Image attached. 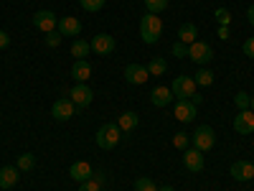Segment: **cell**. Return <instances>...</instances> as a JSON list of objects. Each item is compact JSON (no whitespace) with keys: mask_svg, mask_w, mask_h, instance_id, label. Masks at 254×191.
<instances>
[{"mask_svg":"<svg viewBox=\"0 0 254 191\" xmlns=\"http://www.w3.org/2000/svg\"><path fill=\"white\" fill-rule=\"evenodd\" d=\"M59 33L61 36H79L81 33V23L74 18V15H66V18H59Z\"/></svg>","mask_w":254,"mask_h":191,"instance_id":"obj_18","label":"cell"},{"mask_svg":"<svg viewBox=\"0 0 254 191\" xmlns=\"http://www.w3.org/2000/svg\"><path fill=\"white\" fill-rule=\"evenodd\" d=\"M188 143H190L188 133H183V130H181V133H176V135H173V145H176V148H181V151H186Z\"/></svg>","mask_w":254,"mask_h":191,"instance_id":"obj_31","label":"cell"},{"mask_svg":"<svg viewBox=\"0 0 254 191\" xmlns=\"http://www.w3.org/2000/svg\"><path fill=\"white\" fill-rule=\"evenodd\" d=\"M193 82L198 84V87H211V84H214V72H211V69H198Z\"/></svg>","mask_w":254,"mask_h":191,"instance_id":"obj_24","label":"cell"},{"mask_svg":"<svg viewBox=\"0 0 254 191\" xmlns=\"http://www.w3.org/2000/svg\"><path fill=\"white\" fill-rule=\"evenodd\" d=\"M145 8H147V13H163L165 8H168V0H145Z\"/></svg>","mask_w":254,"mask_h":191,"instance_id":"obj_26","label":"cell"},{"mask_svg":"<svg viewBox=\"0 0 254 191\" xmlns=\"http://www.w3.org/2000/svg\"><path fill=\"white\" fill-rule=\"evenodd\" d=\"M219 38H221V41L229 38V28H226V26H219Z\"/></svg>","mask_w":254,"mask_h":191,"instance_id":"obj_39","label":"cell"},{"mask_svg":"<svg viewBox=\"0 0 254 191\" xmlns=\"http://www.w3.org/2000/svg\"><path fill=\"white\" fill-rule=\"evenodd\" d=\"M10 46V36L5 31H0V49H8Z\"/></svg>","mask_w":254,"mask_h":191,"instance_id":"obj_37","label":"cell"},{"mask_svg":"<svg viewBox=\"0 0 254 191\" xmlns=\"http://www.w3.org/2000/svg\"><path fill=\"white\" fill-rule=\"evenodd\" d=\"M214 18H216V23H219V26H226V28H229V23H231V13H229V8H216V10H214Z\"/></svg>","mask_w":254,"mask_h":191,"instance_id":"obj_28","label":"cell"},{"mask_svg":"<svg viewBox=\"0 0 254 191\" xmlns=\"http://www.w3.org/2000/svg\"><path fill=\"white\" fill-rule=\"evenodd\" d=\"M92 179H94L102 189H107V184H110V179H107V174H104V171H94V174H92Z\"/></svg>","mask_w":254,"mask_h":191,"instance_id":"obj_35","label":"cell"},{"mask_svg":"<svg viewBox=\"0 0 254 191\" xmlns=\"http://www.w3.org/2000/svg\"><path fill=\"white\" fill-rule=\"evenodd\" d=\"M33 26L38 31H44V33H51L59 26V18L51 10H38V13H33Z\"/></svg>","mask_w":254,"mask_h":191,"instance_id":"obj_9","label":"cell"},{"mask_svg":"<svg viewBox=\"0 0 254 191\" xmlns=\"http://www.w3.org/2000/svg\"><path fill=\"white\" fill-rule=\"evenodd\" d=\"M190 143H193V148H198L201 153L211 151V148L216 145V133H214V127H208V125H198V127H196V133L190 135Z\"/></svg>","mask_w":254,"mask_h":191,"instance_id":"obj_3","label":"cell"},{"mask_svg":"<svg viewBox=\"0 0 254 191\" xmlns=\"http://www.w3.org/2000/svg\"><path fill=\"white\" fill-rule=\"evenodd\" d=\"M196 87H198V84L193 82V77H176L173 84H171L176 99H190L196 95Z\"/></svg>","mask_w":254,"mask_h":191,"instance_id":"obj_4","label":"cell"},{"mask_svg":"<svg viewBox=\"0 0 254 191\" xmlns=\"http://www.w3.org/2000/svg\"><path fill=\"white\" fill-rule=\"evenodd\" d=\"M249 110H252V112H254V97H252V104H249Z\"/></svg>","mask_w":254,"mask_h":191,"instance_id":"obj_42","label":"cell"},{"mask_svg":"<svg viewBox=\"0 0 254 191\" xmlns=\"http://www.w3.org/2000/svg\"><path fill=\"white\" fill-rule=\"evenodd\" d=\"M229 174L237 181H252L254 179V163L252 161H234L229 168Z\"/></svg>","mask_w":254,"mask_h":191,"instance_id":"obj_11","label":"cell"},{"mask_svg":"<svg viewBox=\"0 0 254 191\" xmlns=\"http://www.w3.org/2000/svg\"><path fill=\"white\" fill-rule=\"evenodd\" d=\"M234 104L239 110H249V104H252V97L247 95V92H237L234 95Z\"/></svg>","mask_w":254,"mask_h":191,"instance_id":"obj_30","label":"cell"},{"mask_svg":"<svg viewBox=\"0 0 254 191\" xmlns=\"http://www.w3.org/2000/svg\"><path fill=\"white\" fill-rule=\"evenodd\" d=\"M168 72V61L165 59H153V61H147V74H150V77H163Z\"/></svg>","mask_w":254,"mask_h":191,"instance_id":"obj_23","label":"cell"},{"mask_svg":"<svg viewBox=\"0 0 254 191\" xmlns=\"http://www.w3.org/2000/svg\"><path fill=\"white\" fill-rule=\"evenodd\" d=\"M190 102H193V104H196V107H198V104L203 102V97H201V95H193V97H190Z\"/></svg>","mask_w":254,"mask_h":191,"instance_id":"obj_40","label":"cell"},{"mask_svg":"<svg viewBox=\"0 0 254 191\" xmlns=\"http://www.w3.org/2000/svg\"><path fill=\"white\" fill-rule=\"evenodd\" d=\"M104 3H107V0H79V5L87 10V13H97V10H102Z\"/></svg>","mask_w":254,"mask_h":191,"instance_id":"obj_25","label":"cell"},{"mask_svg":"<svg viewBox=\"0 0 254 191\" xmlns=\"http://www.w3.org/2000/svg\"><path fill=\"white\" fill-rule=\"evenodd\" d=\"M234 130L239 135H252L254 133V112L252 110H239V115L234 117Z\"/></svg>","mask_w":254,"mask_h":191,"instance_id":"obj_12","label":"cell"},{"mask_svg":"<svg viewBox=\"0 0 254 191\" xmlns=\"http://www.w3.org/2000/svg\"><path fill=\"white\" fill-rule=\"evenodd\" d=\"M89 44H92V51H97L99 56H107V54H112L115 51V36H110V33H97L92 41H89Z\"/></svg>","mask_w":254,"mask_h":191,"instance_id":"obj_10","label":"cell"},{"mask_svg":"<svg viewBox=\"0 0 254 191\" xmlns=\"http://www.w3.org/2000/svg\"><path fill=\"white\" fill-rule=\"evenodd\" d=\"M173 99H176V95H173L171 87H155V90L150 92V102L155 104V107H168Z\"/></svg>","mask_w":254,"mask_h":191,"instance_id":"obj_17","label":"cell"},{"mask_svg":"<svg viewBox=\"0 0 254 191\" xmlns=\"http://www.w3.org/2000/svg\"><path fill=\"white\" fill-rule=\"evenodd\" d=\"M252 163H254V161H252Z\"/></svg>","mask_w":254,"mask_h":191,"instance_id":"obj_43","label":"cell"},{"mask_svg":"<svg viewBox=\"0 0 254 191\" xmlns=\"http://www.w3.org/2000/svg\"><path fill=\"white\" fill-rule=\"evenodd\" d=\"M160 33H163V20H160V15H155V13L142 15V20H140V38L145 41V44H150V46L158 44Z\"/></svg>","mask_w":254,"mask_h":191,"instance_id":"obj_1","label":"cell"},{"mask_svg":"<svg viewBox=\"0 0 254 191\" xmlns=\"http://www.w3.org/2000/svg\"><path fill=\"white\" fill-rule=\"evenodd\" d=\"M51 115H54V120H59V122H66V120H71V117L76 115V104H74L69 97H61V99L54 102Z\"/></svg>","mask_w":254,"mask_h":191,"instance_id":"obj_6","label":"cell"},{"mask_svg":"<svg viewBox=\"0 0 254 191\" xmlns=\"http://www.w3.org/2000/svg\"><path fill=\"white\" fill-rule=\"evenodd\" d=\"M89 51H92V44H89V41L74 38V44H71V56H76V59H87Z\"/></svg>","mask_w":254,"mask_h":191,"instance_id":"obj_22","label":"cell"},{"mask_svg":"<svg viewBox=\"0 0 254 191\" xmlns=\"http://www.w3.org/2000/svg\"><path fill=\"white\" fill-rule=\"evenodd\" d=\"M59 44H61V33H59V31L46 33V46H49V49H56Z\"/></svg>","mask_w":254,"mask_h":191,"instance_id":"obj_33","label":"cell"},{"mask_svg":"<svg viewBox=\"0 0 254 191\" xmlns=\"http://www.w3.org/2000/svg\"><path fill=\"white\" fill-rule=\"evenodd\" d=\"M18 176H20L18 166H3L0 168V189H13L18 184Z\"/></svg>","mask_w":254,"mask_h":191,"instance_id":"obj_19","label":"cell"},{"mask_svg":"<svg viewBox=\"0 0 254 191\" xmlns=\"http://www.w3.org/2000/svg\"><path fill=\"white\" fill-rule=\"evenodd\" d=\"M71 77L76 79V84H87V79L92 77V64L87 59H76L71 67Z\"/></svg>","mask_w":254,"mask_h":191,"instance_id":"obj_16","label":"cell"},{"mask_svg":"<svg viewBox=\"0 0 254 191\" xmlns=\"http://www.w3.org/2000/svg\"><path fill=\"white\" fill-rule=\"evenodd\" d=\"M135 191H158V184L153 179H137L135 181Z\"/></svg>","mask_w":254,"mask_h":191,"instance_id":"obj_29","label":"cell"},{"mask_svg":"<svg viewBox=\"0 0 254 191\" xmlns=\"http://www.w3.org/2000/svg\"><path fill=\"white\" fill-rule=\"evenodd\" d=\"M120 135H122V130H120L117 122H104L97 130V145L102 148V151H112V148L120 143Z\"/></svg>","mask_w":254,"mask_h":191,"instance_id":"obj_2","label":"cell"},{"mask_svg":"<svg viewBox=\"0 0 254 191\" xmlns=\"http://www.w3.org/2000/svg\"><path fill=\"white\" fill-rule=\"evenodd\" d=\"M79 191H104V189H102L94 179H89V181H81V184H79Z\"/></svg>","mask_w":254,"mask_h":191,"instance_id":"obj_34","label":"cell"},{"mask_svg":"<svg viewBox=\"0 0 254 191\" xmlns=\"http://www.w3.org/2000/svg\"><path fill=\"white\" fill-rule=\"evenodd\" d=\"M247 20H249V26L254 28V5H249V10H247Z\"/></svg>","mask_w":254,"mask_h":191,"instance_id":"obj_38","label":"cell"},{"mask_svg":"<svg viewBox=\"0 0 254 191\" xmlns=\"http://www.w3.org/2000/svg\"><path fill=\"white\" fill-rule=\"evenodd\" d=\"M158 191H176V189H173V186H168V184H165V186H158Z\"/></svg>","mask_w":254,"mask_h":191,"instance_id":"obj_41","label":"cell"},{"mask_svg":"<svg viewBox=\"0 0 254 191\" xmlns=\"http://www.w3.org/2000/svg\"><path fill=\"white\" fill-rule=\"evenodd\" d=\"M183 166L193 174L203 171V153L198 151V148H186L183 151Z\"/></svg>","mask_w":254,"mask_h":191,"instance_id":"obj_14","label":"cell"},{"mask_svg":"<svg viewBox=\"0 0 254 191\" xmlns=\"http://www.w3.org/2000/svg\"><path fill=\"white\" fill-rule=\"evenodd\" d=\"M36 166V158H33V153H23L18 158V171H31V168Z\"/></svg>","mask_w":254,"mask_h":191,"instance_id":"obj_27","label":"cell"},{"mask_svg":"<svg viewBox=\"0 0 254 191\" xmlns=\"http://www.w3.org/2000/svg\"><path fill=\"white\" fill-rule=\"evenodd\" d=\"M125 79H127V84H145L150 79V74H147V67H142V64H127Z\"/></svg>","mask_w":254,"mask_h":191,"instance_id":"obj_13","label":"cell"},{"mask_svg":"<svg viewBox=\"0 0 254 191\" xmlns=\"http://www.w3.org/2000/svg\"><path fill=\"white\" fill-rule=\"evenodd\" d=\"M137 122H140L137 112H122V115H120V120H117V125H120V130H122V133H130V130H135Z\"/></svg>","mask_w":254,"mask_h":191,"instance_id":"obj_21","label":"cell"},{"mask_svg":"<svg viewBox=\"0 0 254 191\" xmlns=\"http://www.w3.org/2000/svg\"><path fill=\"white\" fill-rule=\"evenodd\" d=\"M196 36H198V28H196L193 23H183V26L178 28V41H181V44H186V46H190L193 41H198Z\"/></svg>","mask_w":254,"mask_h":191,"instance_id":"obj_20","label":"cell"},{"mask_svg":"<svg viewBox=\"0 0 254 191\" xmlns=\"http://www.w3.org/2000/svg\"><path fill=\"white\" fill-rule=\"evenodd\" d=\"M69 99L76 104V112H81V110H87L92 104L94 92L87 87V84H76V87H71V92H69Z\"/></svg>","mask_w":254,"mask_h":191,"instance_id":"obj_5","label":"cell"},{"mask_svg":"<svg viewBox=\"0 0 254 191\" xmlns=\"http://www.w3.org/2000/svg\"><path fill=\"white\" fill-rule=\"evenodd\" d=\"M196 112H198V107H196L190 99H176V102H173V115H176V120H181V122L196 120Z\"/></svg>","mask_w":254,"mask_h":191,"instance_id":"obj_8","label":"cell"},{"mask_svg":"<svg viewBox=\"0 0 254 191\" xmlns=\"http://www.w3.org/2000/svg\"><path fill=\"white\" fill-rule=\"evenodd\" d=\"M188 59L196 61V64H208L214 59V49H211L206 41H193V44L188 46Z\"/></svg>","mask_w":254,"mask_h":191,"instance_id":"obj_7","label":"cell"},{"mask_svg":"<svg viewBox=\"0 0 254 191\" xmlns=\"http://www.w3.org/2000/svg\"><path fill=\"white\" fill-rule=\"evenodd\" d=\"M92 174H94V168L87 163V161H76V163H71V168H69V176L74 179V181H89L92 179Z\"/></svg>","mask_w":254,"mask_h":191,"instance_id":"obj_15","label":"cell"},{"mask_svg":"<svg viewBox=\"0 0 254 191\" xmlns=\"http://www.w3.org/2000/svg\"><path fill=\"white\" fill-rule=\"evenodd\" d=\"M242 49H244V54H247V56H252V59H254V36H249V38L244 41V46H242Z\"/></svg>","mask_w":254,"mask_h":191,"instance_id":"obj_36","label":"cell"},{"mask_svg":"<svg viewBox=\"0 0 254 191\" xmlns=\"http://www.w3.org/2000/svg\"><path fill=\"white\" fill-rule=\"evenodd\" d=\"M171 54H173V56H178V59H186V56H188V46H186V44H181V41H176L173 49H171Z\"/></svg>","mask_w":254,"mask_h":191,"instance_id":"obj_32","label":"cell"}]
</instances>
